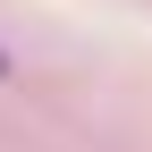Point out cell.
<instances>
[{
    "mask_svg": "<svg viewBox=\"0 0 152 152\" xmlns=\"http://www.w3.org/2000/svg\"><path fill=\"white\" fill-rule=\"evenodd\" d=\"M0 76H9V51H0Z\"/></svg>",
    "mask_w": 152,
    "mask_h": 152,
    "instance_id": "cell-1",
    "label": "cell"
}]
</instances>
